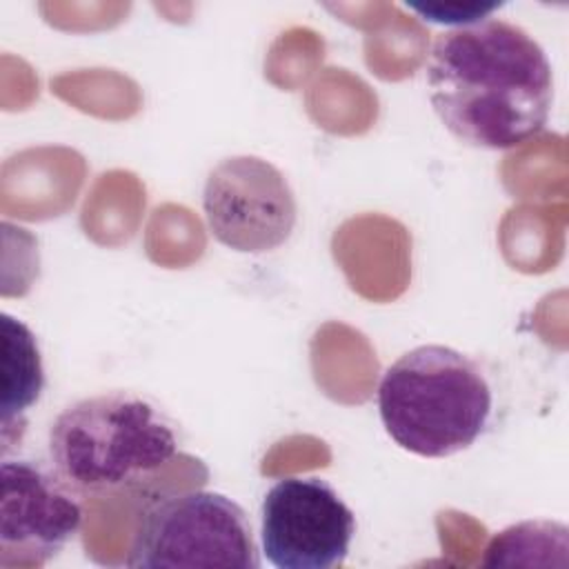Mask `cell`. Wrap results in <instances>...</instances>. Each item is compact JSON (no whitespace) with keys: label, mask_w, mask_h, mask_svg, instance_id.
<instances>
[{"label":"cell","mask_w":569,"mask_h":569,"mask_svg":"<svg viewBox=\"0 0 569 569\" xmlns=\"http://www.w3.org/2000/svg\"><path fill=\"white\" fill-rule=\"evenodd\" d=\"M425 73L436 116L467 147L513 149L549 120L551 62L533 36L507 20L489 16L440 31Z\"/></svg>","instance_id":"6da1fadb"},{"label":"cell","mask_w":569,"mask_h":569,"mask_svg":"<svg viewBox=\"0 0 569 569\" xmlns=\"http://www.w3.org/2000/svg\"><path fill=\"white\" fill-rule=\"evenodd\" d=\"M80 525L78 491L53 465L4 456L0 465V567H44Z\"/></svg>","instance_id":"52a82bcc"},{"label":"cell","mask_w":569,"mask_h":569,"mask_svg":"<svg viewBox=\"0 0 569 569\" xmlns=\"http://www.w3.org/2000/svg\"><path fill=\"white\" fill-rule=\"evenodd\" d=\"M127 565L133 569H258L260 556L244 509L218 491H171L138 516Z\"/></svg>","instance_id":"277c9868"},{"label":"cell","mask_w":569,"mask_h":569,"mask_svg":"<svg viewBox=\"0 0 569 569\" xmlns=\"http://www.w3.org/2000/svg\"><path fill=\"white\" fill-rule=\"evenodd\" d=\"M353 533V511L318 476L280 478L262 498V551L278 569L340 567Z\"/></svg>","instance_id":"8992f818"},{"label":"cell","mask_w":569,"mask_h":569,"mask_svg":"<svg viewBox=\"0 0 569 569\" xmlns=\"http://www.w3.org/2000/svg\"><path fill=\"white\" fill-rule=\"evenodd\" d=\"M178 451L169 418L144 396L109 391L82 398L49 429V458L84 493H109L151 476Z\"/></svg>","instance_id":"3957f363"},{"label":"cell","mask_w":569,"mask_h":569,"mask_svg":"<svg viewBox=\"0 0 569 569\" xmlns=\"http://www.w3.org/2000/svg\"><path fill=\"white\" fill-rule=\"evenodd\" d=\"M2 325V436L38 402L44 387L42 358L31 329L9 316H0Z\"/></svg>","instance_id":"ba28073f"},{"label":"cell","mask_w":569,"mask_h":569,"mask_svg":"<svg viewBox=\"0 0 569 569\" xmlns=\"http://www.w3.org/2000/svg\"><path fill=\"white\" fill-rule=\"evenodd\" d=\"M407 7L420 13L425 22L462 27L489 18L491 11L500 7V2H407Z\"/></svg>","instance_id":"9c48e42d"},{"label":"cell","mask_w":569,"mask_h":569,"mask_svg":"<svg viewBox=\"0 0 569 569\" xmlns=\"http://www.w3.org/2000/svg\"><path fill=\"white\" fill-rule=\"evenodd\" d=\"M202 211L209 233L240 253L282 247L296 227L298 204L284 173L258 156H231L207 176Z\"/></svg>","instance_id":"5b68a950"},{"label":"cell","mask_w":569,"mask_h":569,"mask_svg":"<svg viewBox=\"0 0 569 569\" xmlns=\"http://www.w3.org/2000/svg\"><path fill=\"white\" fill-rule=\"evenodd\" d=\"M491 385L476 360L445 345L402 353L380 378L378 413L389 438L422 458L469 449L487 429Z\"/></svg>","instance_id":"7a4b0ae2"}]
</instances>
